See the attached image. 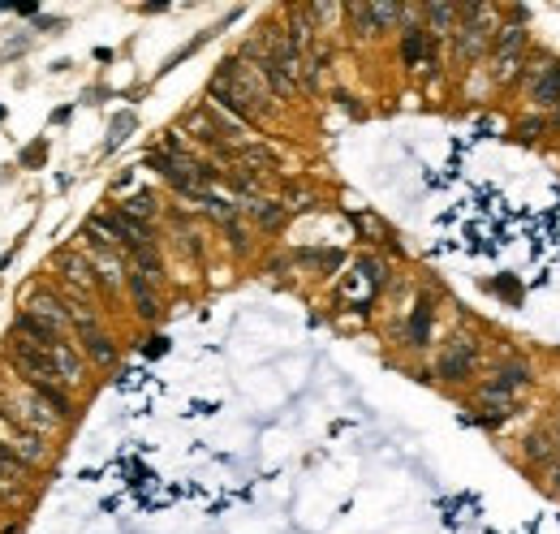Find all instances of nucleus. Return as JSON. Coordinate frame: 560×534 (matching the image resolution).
Here are the masks:
<instances>
[{
    "instance_id": "1",
    "label": "nucleus",
    "mask_w": 560,
    "mask_h": 534,
    "mask_svg": "<svg viewBox=\"0 0 560 534\" xmlns=\"http://www.w3.org/2000/svg\"><path fill=\"white\" fill-rule=\"evenodd\" d=\"M272 91L268 82H263V73L255 70V65H246L242 56H233V61H224L220 73L212 78V104L224 108L229 117H238L242 125L250 121H263L272 113Z\"/></svg>"
},
{
    "instance_id": "2",
    "label": "nucleus",
    "mask_w": 560,
    "mask_h": 534,
    "mask_svg": "<svg viewBox=\"0 0 560 534\" xmlns=\"http://www.w3.org/2000/svg\"><path fill=\"white\" fill-rule=\"evenodd\" d=\"M462 9V22L453 30V56L457 65H474L479 56L491 52V39H496V9L491 4H457Z\"/></svg>"
},
{
    "instance_id": "3",
    "label": "nucleus",
    "mask_w": 560,
    "mask_h": 534,
    "mask_svg": "<svg viewBox=\"0 0 560 534\" xmlns=\"http://www.w3.org/2000/svg\"><path fill=\"white\" fill-rule=\"evenodd\" d=\"M522 96L535 113H556V61L547 52L526 56V70H522Z\"/></svg>"
},
{
    "instance_id": "4",
    "label": "nucleus",
    "mask_w": 560,
    "mask_h": 534,
    "mask_svg": "<svg viewBox=\"0 0 560 534\" xmlns=\"http://www.w3.org/2000/svg\"><path fill=\"white\" fill-rule=\"evenodd\" d=\"M474 366H479V340H470V337L444 340V349H439V358H436V375L444 384H465V380H474Z\"/></svg>"
},
{
    "instance_id": "5",
    "label": "nucleus",
    "mask_w": 560,
    "mask_h": 534,
    "mask_svg": "<svg viewBox=\"0 0 560 534\" xmlns=\"http://www.w3.org/2000/svg\"><path fill=\"white\" fill-rule=\"evenodd\" d=\"M4 363L22 375L26 388H39V384H61V380H56V366H52V358L44 354V349L26 345V340H13V345L4 349Z\"/></svg>"
},
{
    "instance_id": "6",
    "label": "nucleus",
    "mask_w": 560,
    "mask_h": 534,
    "mask_svg": "<svg viewBox=\"0 0 560 534\" xmlns=\"http://www.w3.org/2000/svg\"><path fill=\"white\" fill-rule=\"evenodd\" d=\"M0 422L9 427V436H13V444H9V448L18 453V462H22L26 470H30V465H44V462H48V448H44V439L35 436L30 427H22V422H18V413H13V405H9V396H4V392H0Z\"/></svg>"
},
{
    "instance_id": "7",
    "label": "nucleus",
    "mask_w": 560,
    "mask_h": 534,
    "mask_svg": "<svg viewBox=\"0 0 560 534\" xmlns=\"http://www.w3.org/2000/svg\"><path fill=\"white\" fill-rule=\"evenodd\" d=\"M9 405H13V413H18V422H22V427H30L35 436H44V431H56V427H61V418H56V413H48V405H44V401H39L30 388H26L22 396H13Z\"/></svg>"
},
{
    "instance_id": "8",
    "label": "nucleus",
    "mask_w": 560,
    "mask_h": 534,
    "mask_svg": "<svg viewBox=\"0 0 560 534\" xmlns=\"http://www.w3.org/2000/svg\"><path fill=\"white\" fill-rule=\"evenodd\" d=\"M48 358H52V366H56V380L61 384H70V388H78L82 380H87V363H82V349L73 345V340H56L48 349Z\"/></svg>"
},
{
    "instance_id": "9",
    "label": "nucleus",
    "mask_w": 560,
    "mask_h": 534,
    "mask_svg": "<svg viewBox=\"0 0 560 534\" xmlns=\"http://www.w3.org/2000/svg\"><path fill=\"white\" fill-rule=\"evenodd\" d=\"M488 380L496 384V388H505V392H513V396H522V392L535 384V371H531V363H526V358H505V363L491 366Z\"/></svg>"
},
{
    "instance_id": "10",
    "label": "nucleus",
    "mask_w": 560,
    "mask_h": 534,
    "mask_svg": "<svg viewBox=\"0 0 560 534\" xmlns=\"http://www.w3.org/2000/svg\"><path fill=\"white\" fill-rule=\"evenodd\" d=\"M401 61L410 65V70H422V65H431V35H427V26H405L401 30Z\"/></svg>"
},
{
    "instance_id": "11",
    "label": "nucleus",
    "mask_w": 560,
    "mask_h": 534,
    "mask_svg": "<svg viewBox=\"0 0 560 534\" xmlns=\"http://www.w3.org/2000/svg\"><path fill=\"white\" fill-rule=\"evenodd\" d=\"M26 311H30V315H39L44 323H52L56 332H61V328L70 323V311H65V297H56L52 289H35V293H30V297H26Z\"/></svg>"
},
{
    "instance_id": "12",
    "label": "nucleus",
    "mask_w": 560,
    "mask_h": 534,
    "mask_svg": "<svg viewBox=\"0 0 560 534\" xmlns=\"http://www.w3.org/2000/svg\"><path fill=\"white\" fill-rule=\"evenodd\" d=\"M56 267H61V276L70 280L73 289L91 293L99 285V280H96V263H91V259H82V254H73V250H61V254H56Z\"/></svg>"
},
{
    "instance_id": "13",
    "label": "nucleus",
    "mask_w": 560,
    "mask_h": 534,
    "mask_svg": "<svg viewBox=\"0 0 560 534\" xmlns=\"http://www.w3.org/2000/svg\"><path fill=\"white\" fill-rule=\"evenodd\" d=\"M73 345H78V349H82V354H87V358H91L96 366H113V363H117V340L108 337L104 328L78 332V340H73Z\"/></svg>"
},
{
    "instance_id": "14",
    "label": "nucleus",
    "mask_w": 560,
    "mask_h": 534,
    "mask_svg": "<svg viewBox=\"0 0 560 534\" xmlns=\"http://www.w3.org/2000/svg\"><path fill=\"white\" fill-rule=\"evenodd\" d=\"M13 328H18V332L26 337V345H35V349H44V354H48L52 345L61 340V332H56L52 323H44V319L30 315V311H22V315L13 319Z\"/></svg>"
},
{
    "instance_id": "15",
    "label": "nucleus",
    "mask_w": 560,
    "mask_h": 534,
    "mask_svg": "<svg viewBox=\"0 0 560 534\" xmlns=\"http://www.w3.org/2000/svg\"><path fill=\"white\" fill-rule=\"evenodd\" d=\"M125 285H130V297H134V311H138V319L155 323V319H160V297H155V289H151V280H146V276H138V271H130V276H125Z\"/></svg>"
},
{
    "instance_id": "16",
    "label": "nucleus",
    "mask_w": 560,
    "mask_h": 534,
    "mask_svg": "<svg viewBox=\"0 0 560 534\" xmlns=\"http://www.w3.org/2000/svg\"><path fill=\"white\" fill-rule=\"evenodd\" d=\"M522 462H526V470H547V465L556 462V439H552V431H535V436H526V444H522Z\"/></svg>"
},
{
    "instance_id": "17",
    "label": "nucleus",
    "mask_w": 560,
    "mask_h": 534,
    "mask_svg": "<svg viewBox=\"0 0 560 534\" xmlns=\"http://www.w3.org/2000/svg\"><path fill=\"white\" fill-rule=\"evenodd\" d=\"M422 18H427V35L439 39V35H453V30H457L462 9H457V4H422Z\"/></svg>"
},
{
    "instance_id": "18",
    "label": "nucleus",
    "mask_w": 560,
    "mask_h": 534,
    "mask_svg": "<svg viewBox=\"0 0 560 534\" xmlns=\"http://www.w3.org/2000/svg\"><path fill=\"white\" fill-rule=\"evenodd\" d=\"M242 212L255 220L259 229H280V224H285V203H276V198H246Z\"/></svg>"
},
{
    "instance_id": "19",
    "label": "nucleus",
    "mask_w": 560,
    "mask_h": 534,
    "mask_svg": "<svg viewBox=\"0 0 560 534\" xmlns=\"http://www.w3.org/2000/svg\"><path fill=\"white\" fill-rule=\"evenodd\" d=\"M427 337H431V302L422 297V302L414 306V315H410V323H405V345L422 349V345H427Z\"/></svg>"
},
{
    "instance_id": "20",
    "label": "nucleus",
    "mask_w": 560,
    "mask_h": 534,
    "mask_svg": "<svg viewBox=\"0 0 560 534\" xmlns=\"http://www.w3.org/2000/svg\"><path fill=\"white\" fill-rule=\"evenodd\" d=\"M44 405H52V413L61 418V422H70L73 418V401H70V392L61 388V384H39V388H30Z\"/></svg>"
},
{
    "instance_id": "21",
    "label": "nucleus",
    "mask_w": 560,
    "mask_h": 534,
    "mask_svg": "<svg viewBox=\"0 0 560 534\" xmlns=\"http://www.w3.org/2000/svg\"><path fill=\"white\" fill-rule=\"evenodd\" d=\"M117 212H125L130 220L146 224V220H155V212H160V198H155V195H130L121 207H117Z\"/></svg>"
},
{
    "instance_id": "22",
    "label": "nucleus",
    "mask_w": 560,
    "mask_h": 534,
    "mask_svg": "<svg viewBox=\"0 0 560 534\" xmlns=\"http://www.w3.org/2000/svg\"><path fill=\"white\" fill-rule=\"evenodd\" d=\"M345 13H349V22H354V35H358V39H380V26H375L371 4H349Z\"/></svg>"
},
{
    "instance_id": "23",
    "label": "nucleus",
    "mask_w": 560,
    "mask_h": 534,
    "mask_svg": "<svg viewBox=\"0 0 560 534\" xmlns=\"http://www.w3.org/2000/svg\"><path fill=\"white\" fill-rule=\"evenodd\" d=\"M125 276H130V271H125V263H121V259H117V254H108V250H99L96 280H104V285H113V289H117V285H121Z\"/></svg>"
},
{
    "instance_id": "24",
    "label": "nucleus",
    "mask_w": 560,
    "mask_h": 534,
    "mask_svg": "<svg viewBox=\"0 0 560 534\" xmlns=\"http://www.w3.org/2000/svg\"><path fill=\"white\" fill-rule=\"evenodd\" d=\"M371 13H375V26H380V35H389L392 26L401 22V4H371Z\"/></svg>"
},
{
    "instance_id": "25",
    "label": "nucleus",
    "mask_w": 560,
    "mask_h": 534,
    "mask_svg": "<svg viewBox=\"0 0 560 534\" xmlns=\"http://www.w3.org/2000/svg\"><path fill=\"white\" fill-rule=\"evenodd\" d=\"M539 134H547V117H543V113H531L526 121L517 125V138H522V143H535Z\"/></svg>"
},
{
    "instance_id": "26",
    "label": "nucleus",
    "mask_w": 560,
    "mask_h": 534,
    "mask_svg": "<svg viewBox=\"0 0 560 534\" xmlns=\"http://www.w3.org/2000/svg\"><path fill=\"white\" fill-rule=\"evenodd\" d=\"M224 233H229V246H233L238 254H246V229H242V224H238V220H229V224H224Z\"/></svg>"
},
{
    "instance_id": "27",
    "label": "nucleus",
    "mask_w": 560,
    "mask_h": 534,
    "mask_svg": "<svg viewBox=\"0 0 560 534\" xmlns=\"http://www.w3.org/2000/svg\"><path fill=\"white\" fill-rule=\"evenodd\" d=\"M543 474H547V483H543V491H547V496H560V457H556L552 465H547Z\"/></svg>"
},
{
    "instance_id": "28",
    "label": "nucleus",
    "mask_w": 560,
    "mask_h": 534,
    "mask_svg": "<svg viewBox=\"0 0 560 534\" xmlns=\"http://www.w3.org/2000/svg\"><path fill=\"white\" fill-rule=\"evenodd\" d=\"M164 349H169V340H164V337H151V340H146V358H151V354H164Z\"/></svg>"
},
{
    "instance_id": "29",
    "label": "nucleus",
    "mask_w": 560,
    "mask_h": 534,
    "mask_svg": "<svg viewBox=\"0 0 560 534\" xmlns=\"http://www.w3.org/2000/svg\"><path fill=\"white\" fill-rule=\"evenodd\" d=\"M552 439H556V457H560V418H556V431H552Z\"/></svg>"
},
{
    "instance_id": "30",
    "label": "nucleus",
    "mask_w": 560,
    "mask_h": 534,
    "mask_svg": "<svg viewBox=\"0 0 560 534\" xmlns=\"http://www.w3.org/2000/svg\"><path fill=\"white\" fill-rule=\"evenodd\" d=\"M556 99H560V61H556ZM556 108H560V104H556Z\"/></svg>"
}]
</instances>
